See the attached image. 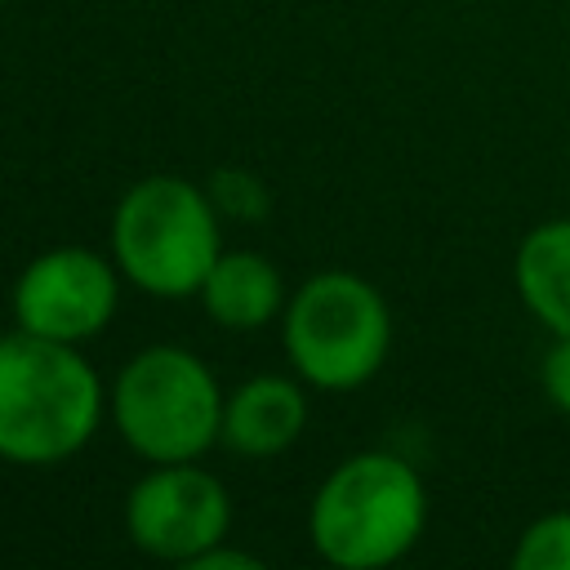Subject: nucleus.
<instances>
[{
    "label": "nucleus",
    "mask_w": 570,
    "mask_h": 570,
    "mask_svg": "<svg viewBox=\"0 0 570 570\" xmlns=\"http://www.w3.org/2000/svg\"><path fill=\"white\" fill-rule=\"evenodd\" d=\"M196 298L209 312V321L232 330V334L263 330L289 303L276 263L254 254V249H223L214 258V267H209V276H205Z\"/></svg>",
    "instance_id": "1a4fd4ad"
},
{
    "label": "nucleus",
    "mask_w": 570,
    "mask_h": 570,
    "mask_svg": "<svg viewBox=\"0 0 570 570\" xmlns=\"http://www.w3.org/2000/svg\"><path fill=\"white\" fill-rule=\"evenodd\" d=\"M209 196H214L218 214H227V218H249V223H258V218H267V209H272V196H267L263 178L249 174V169H214V174H209Z\"/></svg>",
    "instance_id": "f8f14e48"
},
{
    "label": "nucleus",
    "mask_w": 570,
    "mask_h": 570,
    "mask_svg": "<svg viewBox=\"0 0 570 570\" xmlns=\"http://www.w3.org/2000/svg\"><path fill=\"white\" fill-rule=\"evenodd\" d=\"M218 218L209 187L178 174L138 178L116 200L111 258L120 276L151 298H196L223 254Z\"/></svg>",
    "instance_id": "7ed1b4c3"
},
{
    "label": "nucleus",
    "mask_w": 570,
    "mask_h": 570,
    "mask_svg": "<svg viewBox=\"0 0 570 570\" xmlns=\"http://www.w3.org/2000/svg\"><path fill=\"white\" fill-rule=\"evenodd\" d=\"M539 379H543V396H548L561 414H570V334H557V343H552L548 356H543Z\"/></svg>",
    "instance_id": "ddd939ff"
},
{
    "label": "nucleus",
    "mask_w": 570,
    "mask_h": 570,
    "mask_svg": "<svg viewBox=\"0 0 570 570\" xmlns=\"http://www.w3.org/2000/svg\"><path fill=\"white\" fill-rule=\"evenodd\" d=\"M307 428V396L298 379L254 374L223 401V445L240 459L285 454Z\"/></svg>",
    "instance_id": "6e6552de"
},
{
    "label": "nucleus",
    "mask_w": 570,
    "mask_h": 570,
    "mask_svg": "<svg viewBox=\"0 0 570 570\" xmlns=\"http://www.w3.org/2000/svg\"><path fill=\"white\" fill-rule=\"evenodd\" d=\"M281 343L294 374L321 392H352L370 383L392 347L387 298L356 272L307 276L281 321Z\"/></svg>",
    "instance_id": "39448f33"
},
{
    "label": "nucleus",
    "mask_w": 570,
    "mask_h": 570,
    "mask_svg": "<svg viewBox=\"0 0 570 570\" xmlns=\"http://www.w3.org/2000/svg\"><path fill=\"white\" fill-rule=\"evenodd\" d=\"M512 281L543 330L570 334V218H548L525 232L517 245Z\"/></svg>",
    "instance_id": "9d476101"
},
{
    "label": "nucleus",
    "mask_w": 570,
    "mask_h": 570,
    "mask_svg": "<svg viewBox=\"0 0 570 570\" xmlns=\"http://www.w3.org/2000/svg\"><path fill=\"white\" fill-rule=\"evenodd\" d=\"M517 570H570V512H548L530 521L512 548Z\"/></svg>",
    "instance_id": "9b49d317"
},
{
    "label": "nucleus",
    "mask_w": 570,
    "mask_h": 570,
    "mask_svg": "<svg viewBox=\"0 0 570 570\" xmlns=\"http://www.w3.org/2000/svg\"><path fill=\"white\" fill-rule=\"evenodd\" d=\"M120 281L125 276L111 254L89 245H53L18 272L9 307L18 330L80 347L111 325L120 307Z\"/></svg>",
    "instance_id": "0eeeda50"
},
{
    "label": "nucleus",
    "mask_w": 570,
    "mask_h": 570,
    "mask_svg": "<svg viewBox=\"0 0 570 570\" xmlns=\"http://www.w3.org/2000/svg\"><path fill=\"white\" fill-rule=\"evenodd\" d=\"M232 530L227 485L191 463H151L125 494V534L138 552L191 566Z\"/></svg>",
    "instance_id": "423d86ee"
},
{
    "label": "nucleus",
    "mask_w": 570,
    "mask_h": 570,
    "mask_svg": "<svg viewBox=\"0 0 570 570\" xmlns=\"http://www.w3.org/2000/svg\"><path fill=\"white\" fill-rule=\"evenodd\" d=\"M428 525L423 476L387 450L347 454L312 494L307 534L338 570H383L401 561Z\"/></svg>",
    "instance_id": "f03ea898"
},
{
    "label": "nucleus",
    "mask_w": 570,
    "mask_h": 570,
    "mask_svg": "<svg viewBox=\"0 0 570 570\" xmlns=\"http://www.w3.org/2000/svg\"><path fill=\"white\" fill-rule=\"evenodd\" d=\"M107 392L76 343L27 330L0 334V459L53 468L76 459L102 428Z\"/></svg>",
    "instance_id": "f257e3e1"
},
{
    "label": "nucleus",
    "mask_w": 570,
    "mask_h": 570,
    "mask_svg": "<svg viewBox=\"0 0 570 570\" xmlns=\"http://www.w3.org/2000/svg\"><path fill=\"white\" fill-rule=\"evenodd\" d=\"M187 570H263V561L254 557V552H240V548H227V539L223 543H214L209 552H200Z\"/></svg>",
    "instance_id": "4468645a"
},
{
    "label": "nucleus",
    "mask_w": 570,
    "mask_h": 570,
    "mask_svg": "<svg viewBox=\"0 0 570 570\" xmlns=\"http://www.w3.org/2000/svg\"><path fill=\"white\" fill-rule=\"evenodd\" d=\"M223 401L214 370L191 347L151 343L120 365L107 414L142 463H191L223 441Z\"/></svg>",
    "instance_id": "20e7f679"
},
{
    "label": "nucleus",
    "mask_w": 570,
    "mask_h": 570,
    "mask_svg": "<svg viewBox=\"0 0 570 570\" xmlns=\"http://www.w3.org/2000/svg\"><path fill=\"white\" fill-rule=\"evenodd\" d=\"M0 9H4V0H0Z\"/></svg>",
    "instance_id": "2eb2a0df"
}]
</instances>
